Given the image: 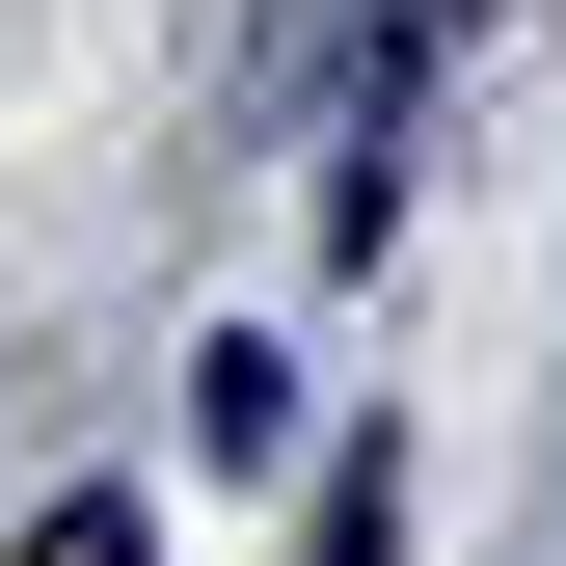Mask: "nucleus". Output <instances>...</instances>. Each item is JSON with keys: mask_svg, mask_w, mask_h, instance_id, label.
I'll use <instances>...</instances> for the list:
<instances>
[{"mask_svg": "<svg viewBox=\"0 0 566 566\" xmlns=\"http://www.w3.org/2000/svg\"><path fill=\"white\" fill-rule=\"evenodd\" d=\"M324 566H405V459H350V485H324Z\"/></svg>", "mask_w": 566, "mask_h": 566, "instance_id": "nucleus-1", "label": "nucleus"}, {"mask_svg": "<svg viewBox=\"0 0 566 566\" xmlns=\"http://www.w3.org/2000/svg\"><path fill=\"white\" fill-rule=\"evenodd\" d=\"M28 566H163V539H135V485H82V513H28Z\"/></svg>", "mask_w": 566, "mask_h": 566, "instance_id": "nucleus-2", "label": "nucleus"}]
</instances>
